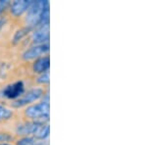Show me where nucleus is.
<instances>
[{"mask_svg": "<svg viewBox=\"0 0 147 145\" xmlns=\"http://www.w3.org/2000/svg\"><path fill=\"white\" fill-rule=\"evenodd\" d=\"M19 114H20L21 119L26 121L39 123H49V119H50L49 93L46 94L41 100L19 110Z\"/></svg>", "mask_w": 147, "mask_h": 145, "instance_id": "nucleus-1", "label": "nucleus"}, {"mask_svg": "<svg viewBox=\"0 0 147 145\" xmlns=\"http://www.w3.org/2000/svg\"><path fill=\"white\" fill-rule=\"evenodd\" d=\"M49 93V87H42V86H32L24 93L20 98L16 100L5 103L11 108L15 110H21L28 105L35 102L41 100L46 94Z\"/></svg>", "mask_w": 147, "mask_h": 145, "instance_id": "nucleus-2", "label": "nucleus"}, {"mask_svg": "<svg viewBox=\"0 0 147 145\" xmlns=\"http://www.w3.org/2000/svg\"><path fill=\"white\" fill-rule=\"evenodd\" d=\"M32 86L30 80H16L2 85L1 98L2 102L8 103L20 98L30 87Z\"/></svg>", "mask_w": 147, "mask_h": 145, "instance_id": "nucleus-3", "label": "nucleus"}, {"mask_svg": "<svg viewBox=\"0 0 147 145\" xmlns=\"http://www.w3.org/2000/svg\"><path fill=\"white\" fill-rule=\"evenodd\" d=\"M48 6H50V3L47 0H32V3L22 20V24L25 27L34 30L39 25L42 14Z\"/></svg>", "mask_w": 147, "mask_h": 145, "instance_id": "nucleus-4", "label": "nucleus"}, {"mask_svg": "<svg viewBox=\"0 0 147 145\" xmlns=\"http://www.w3.org/2000/svg\"><path fill=\"white\" fill-rule=\"evenodd\" d=\"M25 69L26 75L28 80H32L34 77L48 72L50 70V55L47 54L35 59L30 63H22Z\"/></svg>", "mask_w": 147, "mask_h": 145, "instance_id": "nucleus-5", "label": "nucleus"}, {"mask_svg": "<svg viewBox=\"0 0 147 145\" xmlns=\"http://www.w3.org/2000/svg\"><path fill=\"white\" fill-rule=\"evenodd\" d=\"M49 43L30 45L20 53V55L18 56V61L19 63H30L39 57L49 54Z\"/></svg>", "mask_w": 147, "mask_h": 145, "instance_id": "nucleus-6", "label": "nucleus"}, {"mask_svg": "<svg viewBox=\"0 0 147 145\" xmlns=\"http://www.w3.org/2000/svg\"><path fill=\"white\" fill-rule=\"evenodd\" d=\"M32 0H14L10 1L8 6L7 15L9 20L15 23H22V20L28 11Z\"/></svg>", "mask_w": 147, "mask_h": 145, "instance_id": "nucleus-7", "label": "nucleus"}, {"mask_svg": "<svg viewBox=\"0 0 147 145\" xmlns=\"http://www.w3.org/2000/svg\"><path fill=\"white\" fill-rule=\"evenodd\" d=\"M30 45L49 43L50 40V24L38 25L32 30L28 37Z\"/></svg>", "mask_w": 147, "mask_h": 145, "instance_id": "nucleus-8", "label": "nucleus"}, {"mask_svg": "<svg viewBox=\"0 0 147 145\" xmlns=\"http://www.w3.org/2000/svg\"><path fill=\"white\" fill-rule=\"evenodd\" d=\"M19 119V110H15L0 101V127H10Z\"/></svg>", "mask_w": 147, "mask_h": 145, "instance_id": "nucleus-9", "label": "nucleus"}, {"mask_svg": "<svg viewBox=\"0 0 147 145\" xmlns=\"http://www.w3.org/2000/svg\"><path fill=\"white\" fill-rule=\"evenodd\" d=\"M49 134H50V125L49 123H39L37 127L35 128L32 136L38 141H46L49 138Z\"/></svg>", "mask_w": 147, "mask_h": 145, "instance_id": "nucleus-10", "label": "nucleus"}, {"mask_svg": "<svg viewBox=\"0 0 147 145\" xmlns=\"http://www.w3.org/2000/svg\"><path fill=\"white\" fill-rule=\"evenodd\" d=\"M49 72H45L44 74L34 77L32 80V86H42V87H49Z\"/></svg>", "mask_w": 147, "mask_h": 145, "instance_id": "nucleus-11", "label": "nucleus"}, {"mask_svg": "<svg viewBox=\"0 0 147 145\" xmlns=\"http://www.w3.org/2000/svg\"><path fill=\"white\" fill-rule=\"evenodd\" d=\"M40 141L36 140L32 135H26V136H18L14 140V145H37Z\"/></svg>", "mask_w": 147, "mask_h": 145, "instance_id": "nucleus-12", "label": "nucleus"}, {"mask_svg": "<svg viewBox=\"0 0 147 145\" xmlns=\"http://www.w3.org/2000/svg\"><path fill=\"white\" fill-rule=\"evenodd\" d=\"M10 4L9 0H0V16L6 13L8 10V6Z\"/></svg>", "mask_w": 147, "mask_h": 145, "instance_id": "nucleus-13", "label": "nucleus"}, {"mask_svg": "<svg viewBox=\"0 0 147 145\" xmlns=\"http://www.w3.org/2000/svg\"><path fill=\"white\" fill-rule=\"evenodd\" d=\"M37 145H49V142L48 140H46V141H40Z\"/></svg>", "mask_w": 147, "mask_h": 145, "instance_id": "nucleus-14", "label": "nucleus"}, {"mask_svg": "<svg viewBox=\"0 0 147 145\" xmlns=\"http://www.w3.org/2000/svg\"><path fill=\"white\" fill-rule=\"evenodd\" d=\"M0 145H14V144L10 143V142H3V143H0Z\"/></svg>", "mask_w": 147, "mask_h": 145, "instance_id": "nucleus-15", "label": "nucleus"}]
</instances>
